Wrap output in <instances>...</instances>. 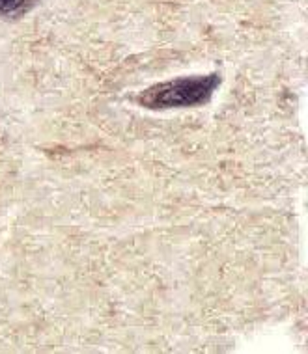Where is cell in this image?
I'll list each match as a JSON object with an SVG mask.
<instances>
[{
  "instance_id": "obj_1",
  "label": "cell",
  "mask_w": 308,
  "mask_h": 354,
  "mask_svg": "<svg viewBox=\"0 0 308 354\" xmlns=\"http://www.w3.org/2000/svg\"><path fill=\"white\" fill-rule=\"evenodd\" d=\"M219 86H221L219 73L179 77L150 86L148 90H144L136 97V101L141 106L150 110L189 109V106L208 103Z\"/></svg>"
},
{
  "instance_id": "obj_2",
  "label": "cell",
  "mask_w": 308,
  "mask_h": 354,
  "mask_svg": "<svg viewBox=\"0 0 308 354\" xmlns=\"http://www.w3.org/2000/svg\"><path fill=\"white\" fill-rule=\"evenodd\" d=\"M42 0H0V19H19L32 12Z\"/></svg>"
}]
</instances>
